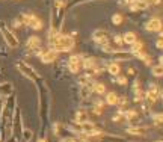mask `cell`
Here are the masks:
<instances>
[{
    "instance_id": "1",
    "label": "cell",
    "mask_w": 163,
    "mask_h": 142,
    "mask_svg": "<svg viewBox=\"0 0 163 142\" xmlns=\"http://www.w3.org/2000/svg\"><path fill=\"white\" fill-rule=\"evenodd\" d=\"M48 41L52 44V49L56 51H71L74 49V38L71 35H60L59 32L53 30Z\"/></svg>"
},
{
    "instance_id": "2",
    "label": "cell",
    "mask_w": 163,
    "mask_h": 142,
    "mask_svg": "<svg viewBox=\"0 0 163 142\" xmlns=\"http://www.w3.org/2000/svg\"><path fill=\"white\" fill-rule=\"evenodd\" d=\"M21 21H23L24 24L30 26V27H32V29H35V30H39V29H43V21L36 17V15H33V14H23Z\"/></svg>"
},
{
    "instance_id": "3",
    "label": "cell",
    "mask_w": 163,
    "mask_h": 142,
    "mask_svg": "<svg viewBox=\"0 0 163 142\" xmlns=\"http://www.w3.org/2000/svg\"><path fill=\"white\" fill-rule=\"evenodd\" d=\"M82 62H83V56L82 55H74V56H71L68 60V68L71 73H79L80 71V68H82Z\"/></svg>"
},
{
    "instance_id": "4",
    "label": "cell",
    "mask_w": 163,
    "mask_h": 142,
    "mask_svg": "<svg viewBox=\"0 0 163 142\" xmlns=\"http://www.w3.org/2000/svg\"><path fill=\"white\" fill-rule=\"evenodd\" d=\"M39 58L43 60L44 64H50L53 60H56L58 58V51L53 50V49H47V50H43L39 51Z\"/></svg>"
},
{
    "instance_id": "5",
    "label": "cell",
    "mask_w": 163,
    "mask_h": 142,
    "mask_svg": "<svg viewBox=\"0 0 163 142\" xmlns=\"http://www.w3.org/2000/svg\"><path fill=\"white\" fill-rule=\"evenodd\" d=\"M145 29L148 32H160L163 29V23L160 18H151L145 24Z\"/></svg>"
},
{
    "instance_id": "6",
    "label": "cell",
    "mask_w": 163,
    "mask_h": 142,
    "mask_svg": "<svg viewBox=\"0 0 163 142\" xmlns=\"http://www.w3.org/2000/svg\"><path fill=\"white\" fill-rule=\"evenodd\" d=\"M159 95H160L159 86H157V85H154V83H151V85H150V88H148V91H146V94H145V97L150 101H151V103H154V101H157Z\"/></svg>"
},
{
    "instance_id": "7",
    "label": "cell",
    "mask_w": 163,
    "mask_h": 142,
    "mask_svg": "<svg viewBox=\"0 0 163 142\" xmlns=\"http://www.w3.org/2000/svg\"><path fill=\"white\" fill-rule=\"evenodd\" d=\"M0 27H2V32H3V35H5V39H6V42H8L11 47H17V45H18L17 38H15L14 35L11 34V32H9V30L6 29V27H5V26H3V23L0 24Z\"/></svg>"
},
{
    "instance_id": "8",
    "label": "cell",
    "mask_w": 163,
    "mask_h": 142,
    "mask_svg": "<svg viewBox=\"0 0 163 142\" xmlns=\"http://www.w3.org/2000/svg\"><path fill=\"white\" fill-rule=\"evenodd\" d=\"M92 38H94V41L98 42L100 45H103V44H106V42H109V41H107V32L103 30V29L95 30L94 35H92Z\"/></svg>"
},
{
    "instance_id": "9",
    "label": "cell",
    "mask_w": 163,
    "mask_h": 142,
    "mask_svg": "<svg viewBox=\"0 0 163 142\" xmlns=\"http://www.w3.org/2000/svg\"><path fill=\"white\" fill-rule=\"evenodd\" d=\"M118 100H120V97H118L116 92H107L106 97H104L106 104H109V106H116L118 104Z\"/></svg>"
},
{
    "instance_id": "10",
    "label": "cell",
    "mask_w": 163,
    "mask_h": 142,
    "mask_svg": "<svg viewBox=\"0 0 163 142\" xmlns=\"http://www.w3.org/2000/svg\"><path fill=\"white\" fill-rule=\"evenodd\" d=\"M39 45H41L39 36H30V38H29V41H27V49L36 50V49H39Z\"/></svg>"
},
{
    "instance_id": "11",
    "label": "cell",
    "mask_w": 163,
    "mask_h": 142,
    "mask_svg": "<svg viewBox=\"0 0 163 142\" xmlns=\"http://www.w3.org/2000/svg\"><path fill=\"white\" fill-rule=\"evenodd\" d=\"M88 119H89V117H88V112H85V110H77L76 118H74V123L80 124V123H85V121H88Z\"/></svg>"
},
{
    "instance_id": "12",
    "label": "cell",
    "mask_w": 163,
    "mask_h": 142,
    "mask_svg": "<svg viewBox=\"0 0 163 142\" xmlns=\"http://www.w3.org/2000/svg\"><path fill=\"white\" fill-rule=\"evenodd\" d=\"M136 41H137L136 34H133V32H127V34H124V36H122V42H125L129 45H131L133 42H136Z\"/></svg>"
},
{
    "instance_id": "13",
    "label": "cell",
    "mask_w": 163,
    "mask_h": 142,
    "mask_svg": "<svg viewBox=\"0 0 163 142\" xmlns=\"http://www.w3.org/2000/svg\"><path fill=\"white\" fill-rule=\"evenodd\" d=\"M107 71H109L112 76H118L121 73L120 64H116V62H110V64L107 65Z\"/></svg>"
},
{
    "instance_id": "14",
    "label": "cell",
    "mask_w": 163,
    "mask_h": 142,
    "mask_svg": "<svg viewBox=\"0 0 163 142\" xmlns=\"http://www.w3.org/2000/svg\"><path fill=\"white\" fill-rule=\"evenodd\" d=\"M91 89H92L95 94H98V95H103V94H106V86H104V83H94Z\"/></svg>"
},
{
    "instance_id": "15",
    "label": "cell",
    "mask_w": 163,
    "mask_h": 142,
    "mask_svg": "<svg viewBox=\"0 0 163 142\" xmlns=\"http://www.w3.org/2000/svg\"><path fill=\"white\" fill-rule=\"evenodd\" d=\"M136 110H133V109H129V110H124V121H131V119H135L136 118Z\"/></svg>"
},
{
    "instance_id": "16",
    "label": "cell",
    "mask_w": 163,
    "mask_h": 142,
    "mask_svg": "<svg viewBox=\"0 0 163 142\" xmlns=\"http://www.w3.org/2000/svg\"><path fill=\"white\" fill-rule=\"evenodd\" d=\"M127 132H129L130 134H137V136H139V134H144V133H145L146 129H145V127H130Z\"/></svg>"
},
{
    "instance_id": "17",
    "label": "cell",
    "mask_w": 163,
    "mask_h": 142,
    "mask_svg": "<svg viewBox=\"0 0 163 142\" xmlns=\"http://www.w3.org/2000/svg\"><path fill=\"white\" fill-rule=\"evenodd\" d=\"M151 71H153V76L162 77L163 76V65H154V67L151 68Z\"/></svg>"
},
{
    "instance_id": "18",
    "label": "cell",
    "mask_w": 163,
    "mask_h": 142,
    "mask_svg": "<svg viewBox=\"0 0 163 142\" xmlns=\"http://www.w3.org/2000/svg\"><path fill=\"white\" fill-rule=\"evenodd\" d=\"M112 23L115 26H120L121 23H122V15H121V14H113V15H112Z\"/></svg>"
},
{
    "instance_id": "19",
    "label": "cell",
    "mask_w": 163,
    "mask_h": 142,
    "mask_svg": "<svg viewBox=\"0 0 163 142\" xmlns=\"http://www.w3.org/2000/svg\"><path fill=\"white\" fill-rule=\"evenodd\" d=\"M116 83H120V85H127V79L124 77V76H121V74H118V77H116Z\"/></svg>"
},
{
    "instance_id": "20",
    "label": "cell",
    "mask_w": 163,
    "mask_h": 142,
    "mask_svg": "<svg viewBox=\"0 0 163 142\" xmlns=\"http://www.w3.org/2000/svg\"><path fill=\"white\" fill-rule=\"evenodd\" d=\"M113 41H115V44H118V45H122V36H121V35H115V36H113Z\"/></svg>"
},
{
    "instance_id": "21",
    "label": "cell",
    "mask_w": 163,
    "mask_h": 142,
    "mask_svg": "<svg viewBox=\"0 0 163 142\" xmlns=\"http://www.w3.org/2000/svg\"><path fill=\"white\" fill-rule=\"evenodd\" d=\"M30 138H32V132H30V130H26V132H24V141H30Z\"/></svg>"
},
{
    "instance_id": "22",
    "label": "cell",
    "mask_w": 163,
    "mask_h": 142,
    "mask_svg": "<svg viewBox=\"0 0 163 142\" xmlns=\"http://www.w3.org/2000/svg\"><path fill=\"white\" fill-rule=\"evenodd\" d=\"M155 47H157V49H160V50L163 49V39H162V38L155 41Z\"/></svg>"
},
{
    "instance_id": "23",
    "label": "cell",
    "mask_w": 163,
    "mask_h": 142,
    "mask_svg": "<svg viewBox=\"0 0 163 142\" xmlns=\"http://www.w3.org/2000/svg\"><path fill=\"white\" fill-rule=\"evenodd\" d=\"M62 142H79L77 139H74V138H67V139H64Z\"/></svg>"
},
{
    "instance_id": "24",
    "label": "cell",
    "mask_w": 163,
    "mask_h": 142,
    "mask_svg": "<svg viewBox=\"0 0 163 142\" xmlns=\"http://www.w3.org/2000/svg\"><path fill=\"white\" fill-rule=\"evenodd\" d=\"M62 6H64V2L62 0H58L56 2V8H62Z\"/></svg>"
},
{
    "instance_id": "25",
    "label": "cell",
    "mask_w": 163,
    "mask_h": 142,
    "mask_svg": "<svg viewBox=\"0 0 163 142\" xmlns=\"http://www.w3.org/2000/svg\"><path fill=\"white\" fill-rule=\"evenodd\" d=\"M159 34H160V38H162V39H163V29H162V30H160V32H159Z\"/></svg>"
},
{
    "instance_id": "26",
    "label": "cell",
    "mask_w": 163,
    "mask_h": 142,
    "mask_svg": "<svg viewBox=\"0 0 163 142\" xmlns=\"http://www.w3.org/2000/svg\"><path fill=\"white\" fill-rule=\"evenodd\" d=\"M160 65H163V56H160Z\"/></svg>"
},
{
    "instance_id": "27",
    "label": "cell",
    "mask_w": 163,
    "mask_h": 142,
    "mask_svg": "<svg viewBox=\"0 0 163 142\" xmlns=\"http://www.w3.org/2000/svg\"><path fill=\"white\" fill-rule=\"evenodd\" d=\"M38 142H47V141H45V139H39V141H38Z\"/></svg>"
},
{
    "instance_id": "28",
    "label": "cell",
    "mask_w": 163,
    "mask_h": 142,
    "mask_svg": "<svg viewBox=\"0 0 163 142\" xmlns=\"http://www.w3.org/2000/svg\"><path fill=\"white\" fill-rule=\"evenodd\" d=\"M159 97H162V98H163V92H162V94H160V95H159Z\"/></svg>"
},
{
    "instance_id": "29",
    "label": "cell",
    "mask_w": 163,
    "mask_h": 142,
    "mask_svg": "<svg viewBox=\"0 0 163 142\" xmlns=\"http://www.w3.org/2000/svg\"><path fill=\"white\" fill-rule=\"evenodd\" d=\"M155 142H162V141H155Z\"/></svg>"
},
{
    "instance_id": "30",
    "label": "cell",
    "mask_w": 163,
    "mask_h": 142,
    "mask_svg": "<svg viewBox=\"0 0 163 142\" xmlns=\"http://www.w3.org/2000/svg\"><path fill=\"white\" fill-rule=\"evenodd\" d=\"M86 142H88V141H86Z\"/></svg>"
}]
</instances>
